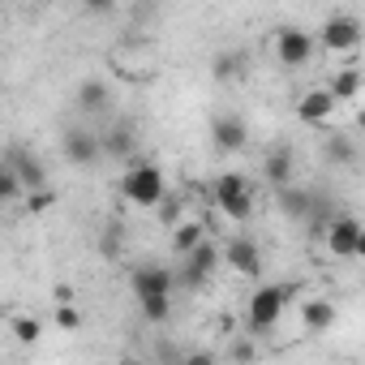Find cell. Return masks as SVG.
<instances>
[{
    "instance_id": "cell-1",
    "label": "cell",
    "mask_w": 365,
    "mask_h": 365,
    "mask_svg": "<svg viewBox=\"0 0 365 365\" xmlns=\"http://www.w3.org/2000/svg\"><path fill=\"white\" fill-rule=\"evenodd\" d=\"M129 288H133V301H138V309H142V318L150 327H163L172 318V288H176L172 267L142 262V267L129 271Z\"/></svg>"
},
{
    "instance_id": "cell-2",
    "label": "cell",
    "mask_w": 365,
    "mask_h": 365,
    "mask_svg": "<svg viewBox=\"0 0 365 365\" xmlns=\"http://www.w3.org/2000/svg\"><path fill=\"white\" fill-rule=\"evenodd\" d=\"M120 198L129 207H142V211L159 207L168 198V176H163V168L159 163H146V159H133L120 172Z\"/></svg>"
},
{
    "instance_id": "cell-3",
    "label": "cell",
    "mask_w": 365,
    "mask_h": 365,
    "mask_svg": "<svg viewBox=\"0 0 365 365\" xmlns=\"http://www.w3.org/2000/svg\"><path fill=\"white\" fill-rule=\"evenodd\" d=\"M288 301H292V288H284V284H262V288L250 297V305H245L250 335H267V331H275L279 318H284V309H288Z\"/></svg>"
},
{
    "instance_id": "cell-4",
    "label": "cell",
    "mask_w": 365,
    "mask_h": 365,
    "mask_svg": "<svg viewBox=\"0 0 365 365\" xmlns=\"http://www.w3.org/2000/svg\"><path fill=\"white\" fill-rule=\"evenodd\" d=\"M211 198H215L220 215H228L232 224H245V220L254 215V185H250L241 172H224V176H215Z\"/></svg>"
},
{
    "instance_id": "cell-5",
    "label": "cell",
    "mask_w": 365,
    "mask_h": 365,
    "mask_svg": "<svg viewBox=\"0 0 365 365\" xmlns=\"http://www.w3.org/2000/svg\"><path fill=\"white\" fill-rule=\"evenodd\" d=\"M180 258H185V262H180V271H172V275H176V284H180V288H190V292H194V288H202V284L224 267V262H220V245H215V241H207V237H202L190 254H180Z\"/></svg>"
},
{
    "instance_id": "cell-6",
    "label": "cell",
    "mask_w": 365,
    "mask_h": 365,
    "mask_svg": "<svg viewBox=\"0 0 365 365\" xmlns=\"http://www.w3.org/2000/svg\"><path fill=\"white\" fill-rule=\"evenodd\" d=\"M322 241H327L331 258H361L365 254V237H361L356 215H331L327 228H322Z\"/></svg>"
},
{
    "instance_id": "cell-7",
    "label": "cell",
    "mask_w": 365,
    "mask_h": 365,
    "mask_svg": "<svg viewBox=\"0 0 365 365\" xmlns=\"http://www.w3.org/2000/svg\"><path fill=\"white\" fill-rule=\"evenodd\" d=\"M271 48H275V61L284 69H305L314 61V52H318V39L305 35L301 26H284V31H275V43Z\"/></svg>"
},
{
    "instance_id": "cell-8",
    "label": "cell",
    "mask_w": 365,
    "mask_h": 365,
    "mask_svg": "<svg viewBox=\"0 0 365 365\" xmlns=\"http://www.w3.org/2000/svg\"><path fill=\"white\" fill-rule=\"evenodd\" d=\"M220 262L241 279H258L262 275V245L254 237H228V245H220Z\"/></svg>"
},
{
    "instance_id": "cell-9",
    "label": "cell",
    "mask_w": 365,
    "mask_h": 365,
    "mask_svg": "<svg viewBox=\"0 0 365 365\" xmlns=\"http://www.w3.org/2000/svg\"><path fill=\"white\" fill-rule=\"evenodd\" d=\"M61 150L73 168H95L103 159V146H99V133L91 125H69L65 138H61Z\"/></svg>"
},
{
    "instance_id": "cell-10",
    "label": "cell",
    "mask_w": 365,
    "mask_h": 365,
    "mask_svg": "<svg viewBox=\"0 0 365 365\" xmlns=\"http://www.w3.org/2000/svg\"><path fill=\"white\" fill-rule=\"evenodd\" d=\"M211 146H215L220 155H241V150L250 146V125H245V116L220 112V116L211 120Z\"/></svg>"
},
{
    "instance_id": "cell-11",
    "label": "cell",
    "mask_w": 365,
    "mask_h": 365,
    "mask_svg": "<svg viewBox=\"0 0 365 365\" xmlns=\"http://www.w3.org/2000/svg\"><path fill=\"white\" fill-rule=\"evenodd\" d=\"M322 48L327 52H356L361 48V26H356V18H348V14H335V18H327L322 22Z\"/></svg>"
},
{
    "instance_id": "cell-12",
    "label": "cell",
    "mask_w": 365,
    "mask_h": 365,
    "mask_svg": "<svg viewBox=\"0 0 365 365\" xmlns=\"http://www.w3.org/2000/svg\"><path fill=\"white\" fill-rule=\"evenodd\" d=\"M335 108H339V103H335V95H331L327 86H314V91H305V95L297 99V108H292V112H297V120H301V125H314V129H318V125H327V120L335 116Z\"/></svg>"
},
{
    "instance_id": "cell-13",
    "label": "cell",
    "mask_w": 365,
    "mask_h": 365,
    "mask_svg": "<svg viewBox=\"0 0 365 365\" xmlns=\"http://www.w3.org/2000/svg\"><path fill=\"white\" fill-rule=\"evenodd\" d=\"M5 163H9V168H14V176L22 180V190H39V185H48V168L39 163V155H35V150L14 146Z\"/></svg>"
},
{
    "instance_id": "cell-14",
    "label": "cell",
    "mask_w": 365,
    "mask_h": 365,
    "mask_svg": "<svg viewBox=\"0 0 365 365\" xmlns=\"http://www.w3.org/2000/svg\"><path fill=\"white\" fill-rule=\"evenodd\" d=\"M335 318H339V309H335L331 297H309V301H301V327H305L309 335H327V331L335 327Z\"/></svg>"
},
{
    "instance_id": "cell-15",
    "label": "cell",
    "mask_w": 365,
    "mask_h": 365,
    "mask_svg": "<svg viewBox=\"0 0 365 365\" xmlns=\"http://www.w3.org/2000/svg\"><path fill=\"white\" fill-rule=\"evenodd\" d=\"M309 202H314V194H309V190H301L297 180H288V185H279V190H275V207H279V215H284V220H292V224H305Z\"/></svg>"
},
{
    "instance_id": "cell-16",
    "label": "cell",
    "mask_w": 365,
    "mask_h": 365,
    "mask_svg": "<svg viewBox=\"0 0 365 365\" xmlns=\"http://www.w3.org/2000/svg\"><path fill=\"white\" fill-rule=\"evenodd\" d=\"M99 146H103L108 159H133V150H138V133H133L129 120H116V125H108V133H99Z\"/></svg>"
},
{
    "instance_id": "cell-17",
    "label": "cell",
    "mask_w": 365,
    "mask_h": 365,
    "mask_svg": "<svg viewBox=\"0 0 365 365\" xmlns=\"http://www.w3.org/2000/svg\"><path fill=\"white\" fill-rule=\"evenodd\" d=\"M262 176L271 180L275 190H279V185H288V180H297V155H292L288 146H275V150L262 159Z\"/></svg>"
},
{
    "instance_id": "cell-18",
    "label": "cell",
    "mask_w": 365,
    "mask_h": 365,
    "mask_svg": "<svg viewBox=\"0 0 365 365\" xmlns=\"http://www.w3.org/2000/svg\"><path fill=\"white\" fill-rule=\"evenodd\" d=\"M108 103H112V86H108L103 78H91V82L78 86V108H82V112L99 116V112H108Z\"/></svg>"
},
{
    "instance_id": "cell-19",
    "label": "cell",
    "mask_w": 365,
    "mask_h": 365,
    "mask_svg": "<svg viewBox=\"0 0 365 365\" xmlns=\"http://www.w3.org/2000/svg\"><path fill=\"white\" fill-rule=\"evenodd\" d=\"M327 91L335 95V103H352V99L361 95V69H356V65L335 69V73H331V82H327Z\"/></svg>"
},
{
    "instance_id": "cell-20",
    "label": "cell",
    "mask_w": 365,
    "mask_h": 365,
    "mask_svg": "<svg viewBox=\"0 0 365 365\" xmlns=\"http://www.w3.org/2000/svg\"><path fill=\"white\" fill-rule=\"evenodd\" d=\"M202 237H207V224H202V220H180V224H172V254H176V258L190 254Z\"/></svg>"
},
{
    "instance_id": "cell-21",
    "label": "cell",
    "mask_w": 365,
    "mask_h": 365,
    "mask_svg": "<svg viewBox=\"0 0 365 365\" xmlns=\"http://www.w3.org/2000/svg\"><path fill=\"white\" fill-rule=\"evenodd\" d=\"M9 331H14L18 344H39V339H43V322H39L35 314H14Z\"/></svg>"
},
{
    "instance_id": "cell-22",
    "label": "cell",
    "mask_w": 365,
    "mask_h": 365,
    "mask_svg": "<svg viewBox=\"0 0 365 365\" xmlns=\"http://www.w3.org/2000/svg\"><path fill=\"white\" fill-rule=\"evenodd\" d=\"M322 155H327L331 163H339V168H348V163L356 159V146H352V142H348L344 133H331V142L322 146Z\"/></svg>"
},
{
    "instance_id": "cell-23",
    "label": "cell",
    "mask_w": 365,
    "mask_h": 365,
    "mask_svg": "<svg viewBox=\"0 0 365 365\" xmlns=\"http://www.w3.org/2000/svg\"><path fill=\"white\" fill-rule=\"evenodd\" d=\"M22 180L14 176V168L9 163H0V207H9V202H22Z\"/></svg>"
},
{
    "instance_id": "cell-24",
    "label": "cell",
    "mask_w": 365,
    "mask_h": 365,
    "mask_svg": "<svg viewBox=\"0 0 365 365\" xmlns=\"http://www.w3.org/2000/svg\"><path fill=\"white\" fill-rule=\"evenodd\" d=\"M211 73H215V82H237L241 78V56L237 52H220L211 61Z\"/></svg>"
},
{
    "instance_id": "cell-25",
    "label": "cell",
    "mask_w": 365,
    "mask_h": 365,
    "mask_svg": "<svg viewBox=\"0 0 365 365\" xmlns=\"http://www.w3.org/2000/svg\"><path fill=\"white\" fill-rule=\"evenodd\" d=\"M22 207H26L31 215H43V211H52V207H56V194H52L48 185H39V190H26V194H22Z\"/></svg>"
},
{
    "instance_id": "cell-26",
    "label": "cell",
    "mask_w": 365,
    "mask_h": 365,
    "mask_svg": "<svg viewBox=\"0 0 365 365\" xmlns=\"http://www.w3.org/2000/svg\"><path fill=\"white\" fill-rule=\"evenodd\" d=\"M99 254H103V258H120V254H125V228H120V224H112V228L103 232Z\"/></svg>"
},
{
    "instance_id": "cell-27",
    "label": "cell",
    "mask_w": 365,
    "mask_h": 365,
    "mask_svg": "<svg viewBox=\"0 0 365 365\" xmlns=\"http://www.w3.org/2000/svg\"><path fill=\"white\" fill-rule=\"evenodd\" d=\"M78 327H82V314L73 309V301L56 305V331H78Z\"/></svg>"
},
{
    "instance_id": "cell-28",
    "label": "cell",
    "mask_w": 365,
    "mask_h": 365,
    "mask_svg": "<svg viewBox=\"0 0 365 365\" xmlns=\"http://www.w3.org/2000/svg\"><path fill=\"white\" fill-rule=\"evenodd\" d=\"M52 301H56V305L73 301V288H69V284H52Z\"/></svg>"
},
{
    "instance_id": "cell-29",
    "label": "cell",
    "mask_w": 365,
    "mask_h": 365,
    "mask_svg": "<svg viewBox=\"0 0 365 365\" xmlns=\"http://www.w3.org/2000/svg\"><path fill=\"white\" fill-rule=\"evenodd\" d=\"M228 352H232L237 361H250V356H254V344H245V339H241V344H232Z\"/></svg>"
},
{
    "instance_id": "cell-30",
    "label": "cell",
    "mask_w": 365,
    "mask_h": 365,
    "mask_svg": "<svg viewBox=\"0 0 365 365\" xmlns=\"http://www.w3.org/2000/svg\"><path fill=\"white\" fill-rule=\"evenodd\" d=\"M82 5H86V9H112L116 0H82Z\"/></svg>"
},
{
    "instance_id": "cell-31",
    "label": "cell",
    "mask_w": 365,
    "mask_h": 365,
    "mask_svg": "<svg viewBox=\"0 0 365 365\" xmlns=\"http://www.w3.org/2000/svg\"><path fill=\"white\" fill-rule=\"evenodd\" d=\"M0 163H5V159H0Z\"/></svg>"
}]
</instances>
